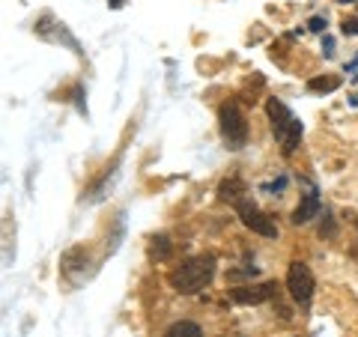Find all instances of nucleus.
<instances>
[{"mask_svg":"<svg viewBox=\"0 0 358 337\" xmlns=\"http://www.w3.org/2000/svg\"><path fill=\"white\" fill-rule=\"evenodd\" d=\"M215 268H218V260L212 254L188 257L185 263H179L173 272L167 275V284H171L176 293H182V296H194L203 287L212 284V278H215Z\"/></svg>","mask_w":358,"mask_h":337,"instance_id":"nucleus-1","label":"nucleus"},{"mask_svg":"<svg viewBox=\"0 0 358 337\" xmlns=\"http://www.w3.org/2000/svg\"><path fill=\"white\" fill-rule=\"evenodd\" d=\"M266 114H268V126H272V134H275L281 152L293 155L296 147H299V141H301V131H305L301 120L281 102V99H268V102H266Z\"/></svg>","mask_w":358,"mask_h":337,"instance_id":"nucleus-2","label":"nucleus"},{"mask_svg":"<svg viewBox=\"0 0 358 337\" xmlns=\"http://www.w3.org/2000/svg\"><path fill=\"white\" fill-rule=\"evenodd\" d=\"M218 129H221V141L227 143V150H242L248 143V117L239 108V102H224L218 108Z\"/></svg>","mask_w":358,"mask_h":337,"instance_id":"nucleus-3","label":"nucleus"},{"mask_svg":"<svg viewBox=\"0 0 358 337\" xmlns=\"http://www.w3.org/2000/svg\"><path fill=\"white\" fill-rule=\"evenodd\" d=\"M233 209H236L239 221H242V224H245V227H248L251 233H257V236H266V239H275V236H278V224H275L272 218H268L260 206L254 203V197H251V194H245V197H242V200H239V203L233 206Z\"/></svg>","mask_w":358,"mask_h":337,"instance_id":"nucleus-4","label":"nucleus"},{"mask_svg":"<svg viewBox=\"0 0 358 337\" xmlns=\"http://www.w3.org/2000/svg\"><path fill=\"white\" fill-rule=\"evenodd\" d=\"M287 289L293 301H299L301 308H308L313 301V289H317V280H313V272L308 263H289V272H287Z\"/></svg>","mask_w":358,"mask_h":337,"instance_id":"nucleus-5","label":"nucleus"},{"mask_svg":"<svg viewBox=\"0 0 358 337\" xmlns=\"http://www.w3.org/2000/svg\"><path fill=\"white\" fill-rule=\"evenodd\" d=\"M322 212V197H320V188L317 185H308V194H301L299 206L293 209V224L301 227V224L313 221Z\"/></svg>","mask_w":358,"mask_h":337,"instance_id":"nucleus-6","label":"nucleus"},{"mask_svg":"<svg viewBox=\"0 0 358 337\" xmlns=\"http://www.w3.org/2000/svg\"><path fill=\"white\" fill-rule=\"evenodd\" d=\"M278 284H248V287H236L230 289V299L236 301V305H263V301H268L275 296Z\"/></svg>","mask_w":358,"mask_h":337,"instance_id":"nucleus-7","label":"nucleus"},{"mask_svg":"<svg viewBox=\"0 0 358 337\" xmlns=\"http://www.w3.org/2000/svg\"><path fill=\"white\" fill-rule=\"evenodd\" d=\"M245 194H248V188H245V182H242V179H236V176L224 179V182L218 185V197L224 200V203H230V206H236Z\"/></svg>","mask_w":358,"mask_h":337,"instance_id":"nucleus-8","label":"nucleus"},{"mask_svg":"<svg viewBox=\"0 0 358 337\" xmlns=\"http://www.w3.org/2000/svg\"><path fill=\"white\" fill-rule=\"evenodd\" d=\"M164 337H203V329L197 322H188V320H179L173 322L171 329L164 331Z\"/></svg>","mask_w":358,"mask_h":337,"instance_id":"nucleus-9","label":"nucleus"},{"mask_svg":"<svg viewBox=\"0 0 358 337\" xmlns=\"http://www.w3.org/2000/svg\"><path fill=\"white\" fill-rule=\"evenodd\" d=\"M171 251H173L171 239H167V236H155V239H152V248H150L152 260H167V254H171Z\"/></svg>","mask_w":358,"mask_h":337,"instance_id":"nucleus-10","label":"nucleus"},{"mask_svg":"<svg viewBox=\"0 0 358 337\" xmlns=\"http://www.w3.org/2000/svg\"><path fill=\"white\" fill-rule=\"evenodd\" d=\"M338 87H341L338 78H313V81H308L310 93H331V89H338Z\"/></svg>","mask_w":358,"mask_h":337,"instance_id":"nucleus-11","label":"nucleus"},{"mask_svg":"<svg viewBox=\"0 0 358 337\" xmlns=\"http://www.w3.org/2000/svg\"><path fill=\"white\" fill-rule=\"evenodd\" d=\"M341 30H343V36H358V15H350V18H343Z\"/></svg>","mask_w":358,"mask_h":337,"instance_id":"nucleus-12","label":"nucleus"},{"mask_svg":"<svg viewBox=\"0 0 358 337\" xmlns=\"http://www.w3.org/2000/svg\"><path fill=\"white\" fill-rule=\"evenodd\" d=\"M287 182H289V179L287 176H278V182H268V185H263V191H268V194H281V191L287 188Z\"/></svg>","mask_w":358,"mask_h":337,"instance_id":"nucleus-13","label":"nucleus"},{"mask_svg":"<svg viewBox=\"0 0 358 337\" xmlns=\"http://www.w3.org/2000/svg\"><path fill=\"white\" fill-rule=\"evenodd\" d=\"M326 24H329L326 15H313V18L308 21V27H310L313 33H326Z\"/></svg>","mask_w":358,"mask_h":337,"instance_id":"nucleus-14","label":"nucleus"},{"mask_svg":"<svg viewBox=\"0 0 358 337\" xmlns=\"http://www.w3.org/2000/svg\"><path fill=\"white\" fill-rule=\"evenodd\" d=\"M322 48H326V51H322V54H326V57H334V39H331V36L322 39Z\"/></svg>","mask_w":358,"mask_h":337,"instance_id":"nucleus-15","label":"nucleus"},{"mask_svg":"<svg viewBox=\"0 0 358 337\" xmlns=\"http://www.w3.org/2000/svg\"><path fill=\"white\" fill-rule=\"evenodd\" d=\"M108 3H110V6H114V9H120L122 3H126V0H108Z\"/></svg>","mask_w":358,"mask_h":337,"instance_id":"nucleus-16","label":"nucleus"},{"mask_svg":"<svg viewBox=\"0 0 358 337\" xmlns=\"http://www.w3.org/2000/svg\"><path fill=\"white\" fill-rule=\"evenodd\" d=\"M338 3H358V0H338Z\"/></svg>","mask_w":358,"mask_h":337,"instance_id":"nucleus-17","label":"nucleus"}]
</instances>
